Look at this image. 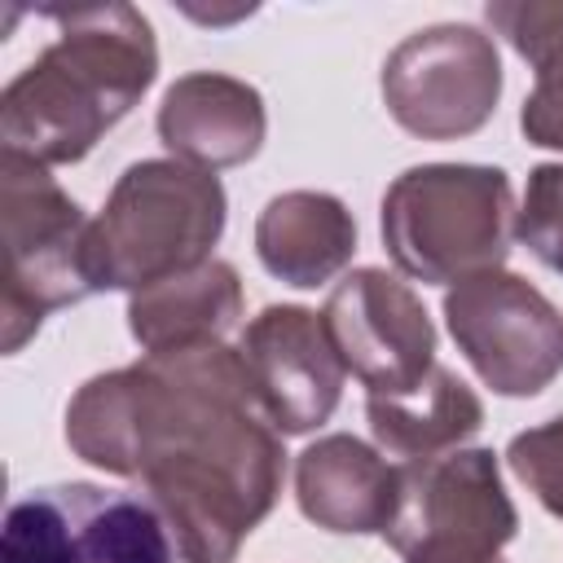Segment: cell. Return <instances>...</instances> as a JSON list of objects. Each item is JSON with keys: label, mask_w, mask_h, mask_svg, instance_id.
<instances>
[{"label": "cell", "mask_w": 563, "mask_h": 563, "mask_svg": "<svg viewBox=\"0 0 563 563\" xmlns=\"http://www.w3.org/2000/svg\"><path fill=\"white\" fill-rule=\"evenodd\" d=\"M154 128L172 158L202 172H220L242 167L260 154L268 114L260 88H251L246 79L220 70H189L163 92Z\"/></svg>", "instance_id": "cell-12"}, {"label": "cell", "mask_w": 563, "mask_h": 563, "mask_svg": "<svg viewBox=\"0 0 563 563\" xmlns=\"http://www.w3.org/2000/svg\"><path fill=\"white\" fill-rule=\"evenodd\" d=\"M387 114L422 141L479 132L501 101L497 40L466 22H435L405 35L383 62Z\"/></svg>", "instance_id": "cell-8"}, {"label": "cell", "mask_w": 563, "mask_h": 563, "mask_svg": "<svg viewBox=\"0 0 563 563\" xmlns=\"http://www.w3.org/2000/svg\"><path fill=\"white\" fill-rule=\"evenodd\" d=\"M405 471L356 435H321L295 457V501L325 532H387L400 506Z\"/></svg>", "instance_id": "cell-13"}, {"label": "cell", "mask_w": 563, "mask_h": 563, "mask_svg": "<svg viewBox=\"0 0 563 563\" xmlns=\"http://www.w3.org/2000/svg\"><path fill=\"white\" fill-rule=\"evenodd\" d=\"M238 321H242V277L229 260L216 255L128 299V330L145 347V356L224 343V334Z\"/></svg>", "instance_id": "cell-15"}, {"label": "cell", "mask_w": 563, "mask_h": 563, "mask_svg": "<svg viewBox=\"0 0 563 563\" xmlns=\"http://www.w3.org/2000/svg\"><path fill=\"white\" fill-rule=\"evenodd\" d=\"M0 563H185L141 493L88 479L44 484L4 515Z\"/></svg>", "instance_id": "cell-7"}, {"label": "cell", "mask_w": 563, "mask_h": 563, "mask_svg": "<svg viewBox=\"0 0 563 563\" xmlns=\"http://www.w3.org/2000/svg\"><path fill=\"white\" fill-rule=\"evenodd\" d=\"M66 444L132 479L185 563H238L286 479L282 431L229 343L150 352L88 378L66 405Z\"/></svg>", "instance_id": "cell-1"}, {"label": "cell", "mask_w": 563, "mask_h": 563, "mask_svg": "<svg viewBox=\"0 0 563 563\" xmlns=\"http://www.w3.org/2000/svg\"><path fill=\"white\" fill-rule=\"evenodd\" d=\"M506 466L554 519H563V413L519 431L506 444Z\"/></svg>", "instance_id": "cell-19"}, {"label": "cell", "mask_w": 563, "mask_h": 563, "mask_svg": "<svg viewBox=\"0 0 563 563\" xmlns=\"http://www.w3.org/2000/svg\"><path fill=\"white\" fill-rule=\"evenodd\" d=\"M400 471V506L383 532L400 563H497L519 510L493 449H453Z\"/></svg>", "instance_id": "cell-6"}, {"label": "cell", "mask_w": 563, "mask_h": 563, "mask_svg": "<svg viewBox=\"0 0 563 563\" xmlns=\"http://www.w3.org/2000/svg\"><path fill=\"white\" fill-rule=\"evenodd\" d=\"M365 418L378 453L396 466H418L462 449L484 427V405L453 369L435 365L427 383L405 396H365Z\"/></svg>", "instance_id": "cell-16"}, {"label": "cell", "mask_w": 563, "mask_h": 563, "mask_svg": "<svg viewBox=\"0 0 563 563\" xmlns=\"http://www.w3.org/2000/svg\"><path fill=\"white\" fill-rule=\"evenodd\" d=\"M238 352L268 422L282 435H308L339 409L347 369L321 312L299 303H268L246 321Z\"/></svg>", "instance_id": "cell-11"}, {"label": "cell", "mask_w": 563, "mask_h": 563, "mask_svg": "<svg viewBox=\"0 0 563 563\" xmlns=\"http://www.w3.org/2000/svg\"><path fill=\"white\" fill-rule=\"evenodd\" d=\"M321 321L365 396H405L435 369V325L422 299L387 268L347 273L330 290Z\"/></svg>", "instance_id": "cell-10"}, {"label": "cell", "mask_w": 563, "mask_h": 563, "mask_svg": "<svg viewBox=\"0 0 563 563\" xmlns=\"http://www.w3.org/2000/svg\"><path fill=\"white\" fill-rule=\"evenodd\" d=\"M497 563H501V559H497Z\"/></svg>", "instance_id": "cell-21"}, {"label": "cell", "mask_w": 563, "mask_h": 563, "mask_svg": "<svg viewBox=\"0 0 563 563\" xmlns=\"http://www.w3.org/2000/svg\"><path fill=\"white\" fill-rule=\"evenodd\" d=\"M255 255L268 277L317 290L356 255V220L343 198L321 189H286L264 202L255 220Z\"/></svg>", "instance_id": "cell-14"}, {"label": "cell", "mask_w": 563, "mask_h": 563, "mask_svg": "<svg viewBox=\"0 0 563 563\" xmlns=\"http://www.w3.org/2000/svg\"><path fill=\"white\" fill-rule=\"evenodd\" d=\"M457 352L497 396H537L563 374V312L519 273L493 268L444 295Z\"/></svg>", "instance_id": "cell-9"}, {"label": "cell", "mask_w": 563, "mask_h": 563, "mask_svg": "<svg viewBox=\"0 0 563 563\" xmlns=\"http://www.w3.org/2000/svg\"><path fill=\"white\" fill-rule=\"evenodd\" d=\"M515 238L563 277V163H537L515 216Z\"/></svg>", "instance_id": "cell-18"}, {"label": "cell", "mask_w": 563, "mask_h": 563, "mask_svg": "<svg viewBox=\"0 0 563 563\" xmlns=\"http://www.w3.org/2000/svg\"><path fill=\"white\" fill-rule=\"evenodd\" d=\"M0 220H4V286H0V343L4 356L22 352L40 321L70 308L92 290L84 207L40 167L13 150L0 154Z\"/></svg>", "instance_id": "cell-5"}, {"label": "cell", "mask_w": 563, "mask_h": 563, "mask_svg": "<svg viewBox=\"0 0 563 563\" xmlns=\"http://www.w3.org/2000/svg\"><path fill=\"white\" fill-rule=\"evenodd\" d=\"M224 185L216 172L180 158H141L123 167L101 216L88 229L92 290H145L211 260L224 233Z\"/></svg>", "instance_id": "cell-3"}, {"label": "cell", "mask_w": 563, "mask_h": 563, "mask_svg": "<svg viewBox=\"0 0 563 563\" xmlns=\"http://www.w3.org/2000/svg\"><path fill=\"white\" fill-rule=\"evenodd\" d=\"M515 189L488 163H422L383 194V246L422 286H457L506 264L515 242Z\"/></svg>", "instance_id": "cell-4"}, {"label": "cell", "mask_w": 563, "mask_h": 563, "mask_svg": "<svg viewBox=\"0 0 563 563\" xmlns=\"http://www.w3.org/2000/svg\"><path fill=\"white\" fill-rule=\"evenodd\" d=\"M484 18L537 79L563 75V0H493Z\"/></svg>", "instance_id": "cell-17"}, {"label": "cell", "mask_w": 563, "mask_h": 563, "mask_svg": "<svg viewBox=\"0 0 563 563\" xmlns=\"http://www.w3.org/2000/svg\"><path fill=\"white\" fill-rule=\"evenodd\" d=\"M57 40L0 92L4 150L40 167L79 163L154 84V26L132 4L62 9Z\"/></svg>", "instance_id": "cell-2"}, {"label": "cell", "mask_w": 563, "mask_h": 563, "mask_svg": "<svg viewBox=\"0 0 563 563\" xmlns=\"http://www.w3.org/2000/svg\"><path fill=\"white\" fill-rule=\"evenodd\" d=\"M519 128L532 145L563 150V75L537 79V88L528 92V101L519 110Z\"/></svg>", "instance_id": "cell-20"}]
</instances>
